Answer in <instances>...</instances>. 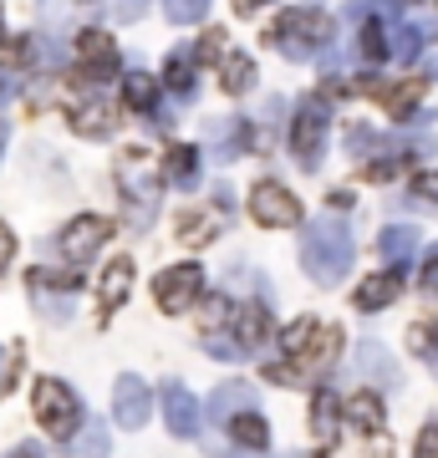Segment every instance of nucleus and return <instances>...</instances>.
I'll use <instances>...</instances> for the list:
<instances>
[{"label":"nucleus","mask_w":438,"mask_h":458,"mask_svg":"<svg viewBox=\"0 0 438 458\" xmlns=\"http://www.w3.org/2000/svg\"><path fill=\"white\" fill-rule=\"evenodd\" d=\"M123 98H128V107H138V113H153V107H159V82H153L148 72H128Z\"/></svg>","instance_id":"obj_27"},{"label":"nucleus","mask_w":438,"mask_h":458,"mask_svg":"<svg viewBox=\"0 0 438 458\" xmlns=\"http://www.w3.org/2000/svg\"><path fill=\"white\" fill-rule=\"evenodd\" d=\"M301 265L316 285H337L347 270H352V229L347 219H311L301 229Z\"/></svg>","instance_id":"obj_2"},{"label":"nucleus","mask_w":438,"mask_h":458,"mask_svg":"<svg viewBox=\"0 0 438 458\" xmlns=\"http://www.w3.org/2000/svg\"><path fill=\"white\" fill-rule=\"evenodd\" d=\"M423 295H428V301H438V255L423 265Z\"/></svg>","instance_id":"obj_38"},{"label":"nucleus","mask_w":438,"mask_h":458,"mask_svg":"<svg viewBox=\"0 0 438 458\" xmlns=\"http://www.w3.org/2000/svg\"><path fill=\"white\" fill-rule=\"evenodd\" d=\"M260 5H271V0H235V11H240V16H250V11H260Z\"/></svg>","instance_id":"obj_40"},{"label":"nucleus","mask_w":438,"mask_h":458,"mask_svg":"<svg viewBox=\"0 0 438 458\" xmlns=\"http://www.w3.org/2000/svg\"><path fill=\"white\" fill-rule=\"evenodd\" d=\"M148 412H153V393H148V382H143V377H133V372H123L113 382V418H117V428H143Z\"/></svg>","instance_id":"obj_12"},{"label":"nucleus","mask_w":438,"mask_h":458,"mask_svg":"<svg viewBox=\"0 0 438 458\" xmlns=\"http://www.w3.org/2000/svg\"><path fill=\"white\" fill-rule=\"evenodd\" d=\"M163 82H168V92H179V98L194 92V62H189V51H174V62H168V72H163Z\"/></svg>","instance_id":"obj_29"},{"label":"nucleus","mask_w":438,"mask_h":458,"mask_svg":"<svg viewBox=\"0 0 438 458\" xmlns=\"http://www.w3.org/2000/svg\"><path fill=\"white\" fill-rule=\"evenodd\" d=\"M413 458H438V418L418 433V454H413Z\"/></svg>","instance_id":"obj_36"},{"label":"nucleus","mask_w":438,"mask_h":458,"mask_svg":"<svg viewBox=\"0 0 438 458\" xmlns=\"http://www.w3.org/2000/svg\"><path fill=\"white\" fill-rule=\"evenodd\" d=\"M82 285V270H31V295L36 306H41V316H51V321H66L72 316V301L66 295Z\"/></svg>","instance_id":"obj_9"},{"label":"nucleus","mask_w":438,"mask_h":458,"mask_svg":"<svg viewBox=\"0 0 438 458\" xmlns=\"http://www.w3.org/2000/svg\"><path fill=\"white\" fill-rule=\"evenodd\" d=\"M210 11V0H168V21H199Z\"/></svg>","instance_id":"obj_35"},{"label":"nucleus","mask_w":438,"mask_h":458,"mask_svg":"<svg viewBox=\"0 0 438 458\" xmlns=\"http://www.w3.org/2000/svg\"><path fill=\"white\" fill-rule=\"evenodd\" d=\"M219 47H225V31H204V41H199V47L189 51V62H194V66L219 62Z\"/></svg>","instance_id":"obj_33"},{"label":"nucleus","mask_w":438,"mask_h":458,"mask_svg":"<svg viewBox=\"0 0 438 458\" xmlns=\"http://www.w3.org/2000/svg\"><path fill=\"white\" fill-rule=\"evenodd\" d=\"M16 260V234H11V225L0 219V276H5V265Z\"/></svg>","instance_id":"obj_37"},{"label":"nucleus","mask_w":438,"mask_h":458,"mask_svg":"<svg viewBox=\"0 0 438 458\" xmlns=\"http://www.w3.org/2000/svg\"><path fill=\"white\" fill-rule=\"evenodd\" d=\"M77 56H82V72L98 77V82L117 72V47H113V36L107 31H82L77 36Z\"/></svg>","instance_id":"obj_14"},{"label":"nucleus","mask_w":438,"mask_h":458,"mask_svg":"<svg viewBox=\"0 0 438 458\" xmlns=\"http://www.w3.org/2000/svg\"><path fill=\"white\" fill-rule=\"evenodd\" d=\"M229 433H235V443L255 448V454L271 443V428H265V418H260L255 408H250V412H235V418H229Z\"/></svg>","instance_id":"obj_26"},{"label":"nucleus","mask_w":438,"mask_h":458,"mask_svg":"<svg viewBox=\"0 0 438 458\" xmlns=\"http://www.w3.org/2000/svg\"><path fill=\"white\" fill-rule=\"evenodd\" d=\"M72 128L82 132V138H107V132L117 128V102L113 98H87L72 107Z\"/></svg>","instance_id":"obj_15"},{"label":"nucleus","mask_w":438,"mask_h":458,"mask_svg":"<svg viewBox=\"0 0 438 458\" xmlns=\"http://www.w3.org/2000/svg\"><path fill=\"white\" fill-rule=\"evenodd\" d=\"M362 92H373V98H382V107H388L392 117H408L413 107H418L423 98V82H362Z\"/></svg>","instance_id":"obj_20"},{"label":"nucleus","mask_w":438,"mask_h":458,"mask_svg":"<svg viewBox=\"0 0 438 458\" xmlns=\"http://www.w3.org/2000/svg\"><path fill=\"white\" fill-rule=\"evenodd\" d=\"M337 428H341L337 393L322 382V387H316V397H311V438H316V448H322V454H331V448H337Z\"/></svg>","instance_id":"obj_17"},{"label":"nucleus","mask_w":438,"mask_h":458,"mask_svg":"<svg viewBox=\"0 0 438 458\" xmlns=\"http://www.w3.org/2000/svg\"><path fill=\"white\" fill-rule=\"evenodd\" d=\"M0 98H5V82H0Z\"/></svg>","instance_id":"obj_42"},{"label":"nucleus","mask_w":438,"mask_h":458,"mask_svg":"<svg viewBox=\"0 0 438 458\" xmlns=\"http://www.w3.org/2000/svg\"><path fill=\"white\" fill-rule=\"evenodd\" d=\"M11 458H41V448H36V443H21V448H16Z\"/></svg>","instance_id":"obj_41"},{"label":"nucleus","mask_w":438,"mask_h":458,"mask_svg":"<svg viewBox=\"0 0 438 458\" xmlns=\"http://www.w3.org/2000/svg\"><path fill=\"white\" fill-rule=\"evenodd\" d=\"M403 174H408V158H382V164L367 168V179L373 183H392V179H403Z\"/></svg>","instance_id":"obj_34"},{"label":"nucleus","mask_w":438,"mask_h":458,"mask_svg":"<svg viewBox=\"0 0 438 458\" xmlns=\"http://www.w3.org/2000/svg\"><path fill=\"white\" fill-rule=\"evenodd\" d=\"M250 408H255V387H250V382H225V387L204 403V418H210V423H229L235 412H250Z\"/></svg>","instance_id":"obj_18"},{"label":"nucleus","mask_w":438,"mask_h":458,"mask_svg":"<svg viewBox=\"0 0 438 458\" xmlns=\"http://www.w3.org/2000/svg\"><path fill=\"white\" fill-rule=\"evenodd\" d=\"M265 36L280 41L291 56H311L316 47L331 41V16H322V11H280V21Z\"/></svg>","instance_id":"obj_5"},{"label":"nucleus","mask_w":438,"mask_h":458,"mask_svg":"<svg viewBox=\"0 0 438 458\" xmlns=\"http://www.w3.org/2000/svg\"><path fill=\"white\" fill-rule=\"evenodd\" d=\"M250 219L265 229H291L301 225V204H296L291 189H280L276 179H260L255 189H250Z\"/></svg>","instance_id":"obj_8"},{"label":"nucleus","mask_w":438,"mask_h":458,"mask_svg":"<svg viewBox=\"0 0 438 458\" xmlns=\"http://www.w3.org/2000/svg\"><path fill=\"white\" fill-rule=\"evenodd\" d=\"M199 291H204V270H199V260L168 265V270H159V280H153V301H159L168 316H184L199 301Z\"/></svg>","instance_id":"obj_7"},{"label":"nucleus","mask_w":438,"mask_h":458,"mask_svg":"<svg viewBox=\"0 0 438 458\" xmlns=\"http://www.w3.org/2000/svg\"><path fill=\"white\" fill-rule=\"evenodd\" d=\"M280 352H286L280 361H265V377H271V382H286V387H306V382L331 372V361H337V352H341V331L322 327L316 316H301V321L286 327Z\"/></svg>","instance_id":"obj_1"},{"label":"nucleus","mask_w":438,"mask_h":458,"mask_svg":"<svg viewBox=\"0 0 438 458\" xmlns=\"http://www.w3.org/2000/svg\"><path fill=\"white\" fill-rule=\"evenodd\" d=\"M357 377L362 382H377V387H403V382H398V361H392L377 342L357 346Z\"/></svg>","instance_id":"obj_19"},{"label":"nucleus","mask_w":438,"mask_h":458,"mask_svg":"<svg viewBox=\"0 0 438 458\" xmlns=\"http://www.w3.org/2000/svg\"><path fill=\"white\" fill-rule=\"evenodd\" d=\"M219 87H225L229 98L250 92V87H255V62H250V56H240V51H235V56H225V66H219Z\"/></svg>","instance_id":"obj_24"},{"label":"nucleus","mask_w":438,"mask_h":458,"mask_svg":"<svg viewBox=\"0 0 438 458\" xmlns=\"http://www.w3.org/2000/svg\"><path fill=\"white\" fill-rule=\"evenodd\" d=\"M117 194L128 199L133 209V225L143 229L153 214H159V199H163V168L148 148H128L117 158Z\"/></svg>","instance_id":"obj_3"},{"label":"nucleus","mask_w":438,"mask_h":458,"mask_svg":"<svg viewBox=\"0 0 438 458\" xmlns=\"http://www.w3.org/2000/svg\"><path fill=\"white\" fill-rule=\"evenodd\" d=\"M229 342L240 357L260 352V346L271 342V311H265V301H240L235 311H229Z\"/></svg>","instance_id":"obj_10"},{"label":"nucleus","mask_w":438,"mask_h":458,"mask_svg":"<svg viewBox=\"0 0 438 458\" xmlns=\"http://www.w3.org/2000/svg\"><path fill=\"white\" fill-rule=\"evenodd\" d=\"M352 11H362V5H352ZM367 16V11H362ZM357 56L367 66H377V62H388V41H382V21H362V31H357Z\"/></svg>","instance_id":"obj_25"},{"label":"nucleus","mask_w":438,"mask_h":458,"mask_svg":"<svg viewBox=\"0 0 438 458\" xmlns=\"http://www.w3.org/2000/svg\"><path fill=\"white\" fill-rule=\"evenodd\" d=\"M413 250H418V229L413 225H388L382 229V255L392 260V270H403L413 260Z\"/></svg>","instance_id":"obj_23"},{"label":"nucleus","mask_w":438,"mask_h":458,"mask_svg":"<svg viewBox=\"0 0 438 458\" xmlns=\"http://www.w3.org/2000/svg\"><path fill=\"white\" fill-rule=\"evenodd\" d=\"M347 423L357 428V433H382V397L373 387H357L352 403H347Z\"/></svg>","instance_id":"obj_22"},{"label":"nucleus","mask_w":438,"mask_h":458,"mask_svg":"<svg viewBox=\"0 0 438 458\" xmlns=\"http://www.w3.org/2000/svg\"><path fill=\"white\" fill-rule=\"evenodd\" d=\"M77 454L82 458H102V454H107V423H87V428H82Z\"/></svg>","instance_id":"obj_31"},{"label":"nucleus","mask_w":438,"mask_h":458,"mask_svg":"<svg viewBox=\"0 0 438 458\" xmlns=\"http://www.w3.org/2000/svg\"><path fill=\"white\" fill-rule=\"evenodd\" d=\"M168 179L174 183H184V189H194L199 183V148H174V153H168Z\"/></svg>","instance_id":"obj_28"},{"label":"nucleus","mask_w":438,"mask_h":458,"mask_svg":"<svg viewBox=\"0 0 438 458\" xmlns=\"http://www.w3.org/2000/svg\"><path fill=\"white\" fill-rule=\"evenodd\" d=\"M31 408H36V423L47 428L56 443H72L82 428V403L77 393L66 387V382H56V377H41L31 393Z\"/></svg>","instance_id":"obj_4"},{"label":"nucleus","mask_w":438,"mask_h":458,"mask_svg":"<svg viewBox=\"0 0 438 458\" xmlns=\"http://www.w3.org/2000/svg\"><path fill=\"white\" fill-rule=\"evenodd\" d=\"M107 240H113V219H102V214H82V219H72V225L56 234V250H62V260L72 265V270H82V265L107 245Z\"/></svg>","instance_id":"obj_6"},{"label":"nucleus","mask_w":438,"mask_h":458,"mask_svg":"<svg viewBox=\"0 0 438 458\" xmlns=\"http://www.w3.org/2000/svg\"><path fill=\"white\" fill-rule=\"evenodd\" d=\"M210 234H214V219H210V214H194V209L184 214V225H179V240H184V245H204Z\"/></svg>","instance_id":"obj_30"},{"label":"nucleus","mask_w":438,"mask_h":458,"mask_svg":"<svg viewBox=\"0 0 438 458\" xmlns=\"http://www.w3.org/2000/svg\"><path fill=\"white\" fill-rule=\"evenodd\" d=\"M398 295H403V270H377V276H367L357 285V295H352V306H357V311H382V306H388V301H398Z\"/></svg>","instance_id":"obj_16"},{"label":"nucleus","mask_w":438,"mask_h":458,"mask_svg":"<svg viewBox=\"0 0 438 458\" xmlns=\"http://www.w3.org/2000/svg\"><path fill=\"white\" fill-rule=\"evenodd\" d=\"M291 148H296V158H301V168L322 164V148H326V107H322V102H306V107L296 113Z\"/></svg>","instance_id":"obj_11"},{"label":"nucleus","mask_w":438,"mask_h":458,"mask_svg":"<svg viewBox=\"0 0 438 458\" xmlns=\"http://www.w3.org/2000/svg\"><path fill=\"white\" fill-rule=\"evenodd\" d=\"M163 418H168L174 438H194L199 433V403L189 397L184 382H163Z\"/></svg>","instance_id":"obj_13"},{"label":"nucleus","mask_w":438,"mask_h":458,"mask_svg":"<svg viewBox=\"0 0 438 458\" xmlns=\"http://www.w3.org/2000/svg\"><path fill=\"white\" fill-rule=\"evenodd\" d=\"M418 41H423L418 26H398V31H392V51H388V56H398V62H413V56H418Z\"/></svg>","instance_id":"obj_32"},{"label":"nucleus","mask_w":438,"mask_h":458,"mask_svg":"<svg viewBox=\"0 0 438 458\" xmlns=\"http://www.w3.org/2000/svg\"><path fill=\"white\" fill-rule=\"evenodd\" d=\"M413 189H418L423 199H434V204H438V174H423V179H413Z\"/></svg>","instance_id":"obj_39"},{"label":"nucleus","mask_w":438,"mask_h":458,"mask_svg":"<svg viewBox=\"0 0 438 458\" xmlns=\"http://www.w3.org/2000/svg\"><path fill=\"white\" fill-rule=\"evenodd\" d=\"M133 276H138V270H133V260H123V255H117V260L107 265V270H102V285H98V295H102V316H113L117 306L128 301Z\"/></svg>","instance_id":"obj_21"}]
</instances>
